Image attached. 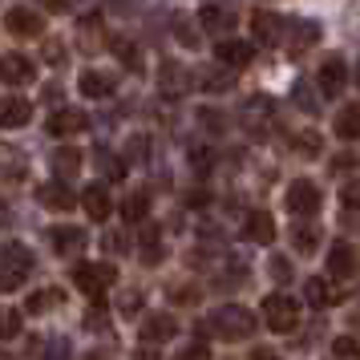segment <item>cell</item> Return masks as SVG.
<instances>
[{
	"label": "cell",
	"instance_id": "6da1fadb",
	"mask_svg": "<svg viewBox=\"0 0 360 360\" xmlns=\"http://www.w3.org/2000/svg\"><path fill=\"white\" fill-rule=\"evenodd\" d=\"M207 332L219 340H247L255 332V311L239 308V304H223L207 316Z\"/></svg>",
	"mask_w": 360,
	"mask_h": 360
},
{
	"label": "cell",
	"instance_id": "7a4b0ae2",
	"mask_svg": "<svg viewBox=\"0 0 360 360\" xmlns=\"http://www.w3.org/2000/svg\"><path fill=\"white\" fill-rule=\"evenodd\" d=\"M29 271H33V255H29L20 243L4 247V259H0V288H4V292H17L20 283L29 279Z\"/></svg>",
	"mask_w": 360,
	"mask_h": 360
},
{
	"label": "cell",
	"instance_id": "3957f363",
	"mask_svg": "<svg viewBox=\"0 0 360 360\" xmlns=\"http://www.w3.org/2000/svg\"><path fill=\"white\" fill-rule=\"evenodd\" d=\"M263 324L271 328V332H292V328L300 324V304L283 292L267 295V300H263Z\"/></svg>",
	"mask_w": 360,
	"mask_h": 360
},
{
	"label": "cell",
	"instance_id": "277c9868",
	"mask_svg": "<svg viewBox=\"0 0 360 360\" xmlns=\"http://www.w3.org/2000/svg\"><path fill=\"white\" fill-rule=\"evenodd\" d=\"M73 283H77L85 295L101 300L105 288H114V283H117V267H114V263H82V267L73 271Z\"/></svg>",
	"mask_w": 360,
	"mask_h": 360
},
{
	"label": "cell",
	"instance_id": "5b68a950",
	"mask_svg": "<svg viewBox=\"0 0 360 360\" xmlns=\"http://www.w3.org/2000/svg\"><path fill=\"white\" fill-rule=\"evenodd\" d=\"M283 202H288L292 214H316L320 211V186H316L311 179H295V182H288Z\"/></svg>",
	"mask_w": 360,
	"mask_h": 360
},
{
	"label": "cell",
	"instance_id": "8992f818",
	"mask_svg": "<svg viewBox=\"0 0 360 360\" xmlns=\"http://www.w3.org/2000/svg\"><path fill=\"white\" fill-rule=\"evenodd\" d=\"M4 29L17 37H41L45 33V20H41V13H33V8H8L4 13Z\"/></svg>",
	"mask_w": 360,
	"mask_h": 360
},
{
	"label": "cell",
	"instance_id": "52a82bcc",
	"mask_svg": "<svg viewBox=\"0 0 360 360\" xmlns=\"http://www.w3.org/2000/svg\"><path fill=\"white\" fill-rule=\"evenodd\" d=\"M344 85H348V65L340 57H324L320 61V89L328 98H336V94H344Z\"/></svg>",
	"mask_w": 360,
	"mask_h": 360
},
{
	"label": "cell",
	"instance_id": "ba28073f",
	"mask_svg": "<svg viewBox=\"0 0 360 360\" xmlns=\"http://www.w3.org/2000/svg\"><path fill=\"white\" fill-rule=\"evenodd\" d=\"M89 126V117L82 114V110H53L49 122H45V130L53 134V138H69V134H77Z\"/></svg>",
	"mask_w": 360,
	"mask_h": 360
},
{
	"label": "cell",
	"instance_id": "9c48e42d",
	"mask_svg": "<svg viewBox=\"0 0 360 360\" xmlns=\"http://www.w3.org/2000/svg\"><path fill=\"white\" fill-rule=\"evenodd\" d=\"M251 29H255V41L259 45H279L283 41V17H276V13H255L251 17Z\"/></svg>",
	"mask_w": 360,
	"mask_h": 360
},
{
	"label": "cell",
	"instance_id": "30bf717a",
	"mask_svg": "<svg viewBox=\"0 0 360 360\" xmlns=\"http://www.w3.org/2000/svg\"><path fill=\"white\" fill-rule=\"evenodd\" d=\"M179 336V320L174 316H146L142 320V340L146 344H162Z\"/></svg>",
	"mask_w": 360,
	"mask_h": 360
},
{
	"label": "cell",
	"instance_id": "8fae6325",
	"mask_svg": "<svg viewBox=\"0 0 360 360\" xmlns=\"http://www.w3.org/2000/svg\"><path fill=\"white\" fill-rule=\"evenodd\" d=\"M37 195H41V202H45L49 211H73V207H77V195L69 191L65 182H45Z\"/></svg>",
	"mask_w": 360,
	"mask_h": 360
},
{
	"label": "cell",
	"instance_id": "7c38bea8",
	"mask_svg": "<svg viewBox=\"0 0 360 360\" xmlns=\"http://www.w3.org/2000/svg\"><path fill=\"white\" fill-rule=\"evenodd\" d=\"M0 73H4V82L8 85H29L37 77V69L29 57H20V53H8L4 57V65H0Z\"/></svg>",
	"mask_w": 360,
	"mask_h": 360
},
{
	"label": "cell",
	"instance_id": "4fadbf2b",
	"mask_svg": "<svg viewBox=\"0 0 360 360\" xmlns=\"http://www.w3.org/2000/svg\"><path fill=\"white\" fill-rule=\"evenodd\" d=\"M186 73H182L179 61H162V69H158V89H162L166 98H179V94H186Z\"/></svg>",
	"mask_w": 360,
	"mask_h": 360
},
{
	"label": "cell",
	"instance_id": "5bb4252c",
	"mask_svg": "<svg viewBox=\"0 0 360 360\" xmlns=\"http://www.w3.org/2000/svg\"><path fill=\"white\" fill-rule=\"evenodd\" d=\"M214 61H219V65H231V69H243L247 61H251V45H247V41H219Z\"/></svg>",
	"mask_w": 360,
	"mask_h": 360
},
{
	"label": "cell",
	"instance_id": "9a60e30c",
	"mask_svg": "<svg viewBox=\"0 0 360 360\" xmlns=\"http://www.w3.org/2000/svg\"><path fill=\"white\" fill-rule=\"evenodd\" d=\"M82 94L89 101H101V98H110V94H114V77H110V73H101V69H89V73H82Z\"/></svg>",
	"mask_w": 360,
	"mask_h": 360
},
{
	"label": "cell",
	"instance_id": "2e32d148",
	"mask_svg": "<svg viewBox=\"0 0 360 360\" xmlns=\"http://www.w3.org/2000/svg\"><path fill=\"white\" fill-rule=\"evenodd\" d=\"M328 271L336 279H348L352 271H356V251L348 243H332V255H328Z\"/></svg>",
	"mask_w": 360,
	"mask_h": 360
},
{
	"label": "cell",
	"instance_id": "e0dca14e",
	"mask_svg": "<svg viewBox=\"0 0 360 360\" xmlns=\"http://www.w3.org/2000/svg\"><path fill=\"white\" fill-rule=\"evenodd\" d=\"M150 214V195L146 191H130L122 198V223H146Z\"/></svg>",
	"mask_w": 360,
	"mask_h": 360
},
{
	"label": "cell",
	"instance_id": "ac0fdd59",
	"mask_svg": "<svg viewBox=\"0 0 360 360\" xmlns=\"http://www.w3.org/2000/svg\"><path fill=\"white\" fill-rule=\"evenodd\" d=\"M33 117V105L25 98H4V105H0V122L8 126V130H17V126H25Z\"/></svg>",
	"mask_w": 360,
	"mask_h": 360
},
{
	"label": "cell",
	"instance_id": "d6986e66",
	"mask_svg": "<svg viewBox=\"0 0 360 360\" xmlns=\"http://www.w3.org/2000/svg\"><path fill=\"white\" fill-rule=\"evenodd\" d=\"M243 235H247V239H255V243H271V239H276V223H271V214H267V211L247 214Z\"/></svg>",
	"mask_w": 360,
	"mask_h": 360
},
{
	"label": "cell",
	"instance_id": "ffe728a7",
	"mask_svg": "<svg viewBox=\"0 0 360 360\" xmlns=\"http://www.w3.org/2000/svg\"><path fill=\"white\" fill-rule=\"evenodd\" d=\"M53 247H57L61 255H82V251H85V231L57 227V231H53Z\"/></svg>",
	"mask_w": 360,
	"mask_h": 360
},
{
	"label": "cell",
	"instance_id": "44dd1931",
	"mask_svg": "<svg viewBox=\"0 0 360 360\" xmlns=\"http://www.w3.org/2000/svg\"><path fill=\"white\" fill-rule=\"evenodd\" d=\"M311 41H320V25H311V20H300L295 29H288V49H292V53H304Z\"/></svg>",
	"mask_w": 360,
	"mask_h": 360
},
{
	"label": "cell",
	"instance_id": "7402d4cb",
	"mask_svg": "<svg viewBox=\"0 0 360 360\" xmlns=\"http://www.w3.org/2000/svg\"><path fill=\"white\" fill-rule=\"evenodd\" d=\"M231 20H235V13H231V8H219V4H207V8L198 13V25H202V29H211V33L231 29Z\"/></svg>",
	"mask_w": 360,
	"mask_h": 360
},
{
	"label": "cell",
	"instance_id": "603a6c76",
	"mask_svg": "<svg viewBox=\"0 0 360 360\" xmlns=\"http://www.w3.org/2000/svg\"><path fill=\"white\" fill-rule=\"evenodd\" d=\"M82 202H85V211H89L94 223H105V219H110V195H105L101 186H89Z\"/></svg>",
	"mask_w": 360,
	"mask_h": 360
},
{
	"label": "cell",
	"instance_id": "cb8c5ba5",
	"mask_svg": "<svg viewBox=\"0 0 360 360\" xmlns=\"http://www.w3.org/2000/svg\"><path fill=\"white\" fill-rule=\"evenodd\" d=\"M61 304H65V292L61 288H45V292L29 295V311L33 316H41V311H49V308H61Z\"/></svg>",
	"mask_w": 360,
	"mask_h": 360
},
{
	"label": "cell",
	"instance_id": "d4e9b609",
	"mask_svg": "<svg viewBox=\"0 0 360 360\" xmlns=\"http://www.w3.org/2000/svg\"><path fill=\"white\" fill-rule=\"evenodd\" d=\"M142 263H162V243H158V227L154 223H146L142 227Z\"/></svg>",
	"mask_w": 360,
	"mask_h": 360
},
{
	"label": "cell",
	"instance_id": "484cf974",
	"mask_svg": "<svg viewBox=\"0 0 360 360\" xmlns=\"http://www.w3.org/2000/svg\"><path fill=\"white\" fill-rule=\"evenodd\" d=\"M336 134H340V138H360V101L340 110V117H336Z\"/></svg>",
	"mask_w": 360,
	"mask_h": 360
},
{
	"label": "cell",
	"instance_id": "4316f807",
	"mask_svg": "<svg viewBox=\"0 0 360 360\" xmlns=\"http://www.w3.org/2000/svg\"><path fill=\"white\" fill-rule=\"evenodd\" d=\"M304 295H308V304H311V308H328V304L336 300V292H332V283H328V279H308Z\"/></svg>",
	"mask_w": 360,
	"mask_h": 360
},
{
	"label": "cell",
	"instance_id": "83f0119b",
	"mask_svg": "<svg viewBox=\"0 0 360 360\" xmlns=\"http://www.w3.org/2000/svg\"><path fill=\"white\" fill-rule=\"evenodd\" d=\"M53 170H57V174H77V170H82V154L73 146H61L53 154Z\"/></svg>",
	"mask_w": 360,
	"mask_h": 360
},
{
	"label": "cell",
	"instance_id": "f1b7e54d",
	"mask_svg": "<svg viewBox=\"0 0 360 360\" xmlns=\"http://www.w3.org/2000/svg\"><path fill=\"white\" fill-rule=\"evenodd\" d=\"M110 49H114L117 57H122V61L134 69V73L142 69V53H138V45H134V41H126V37H114V41H110Z\"/></svg>",
	"mask_w": 360,
	"mask_h": 360
},
{
	"label": "cell",
	"instance_id": "f546056e",
	"mask_svg": "<svg viewBox=\"0 0 360 360\" xmlns=\"http://www.w3.org/2000/svg\"><path fill=\"white\" fill-rule=\"evenodd\" d=\"M295 251H300V255H311V251H316V243H320V231L316 227H295Z\"/></svg>",
	"mask_w": 360,
	"mask_h": 360
},
{
	"label": "cell",
	"instance_id": "4dcf8cb0",
	"mask_svg": "<svg viewBox=\"0 0 360 360\" xmlns=\"http://www.w3.org/2000/svg\"><path fill=\"white\" fill-rule=\"evenodd\" d=\"M82 45H85V49L101 45V20L98 17H85L82 20Z\"/></svg>",
	"mask_w": 360,
	"mask_h": 360
},
{
	"label": "cell",
	"instance_id": "1f68e13d",
	"mask_svg": "<svg viewBox=\"0 0 360 360\" xmlns=\"http://www.w3.org/2000/svg\"><path fill=\"white\" fill-rule=\"evenodd\" d=\"M332 352H336V360H356L360 356V348H356L352 336H340V340L332 344Z\"/></svg>",
	"mask_w": 360,
	"mask_h": 360
},
{
	"label": "cell",
	"instance_id": "d6a6232c",
	"mask_svg": "<svg viewBox=\"0 0 360 360\" xmlns=\"http://www.w3.org/2000/svg\"><path fill=\"white\" fill-rule=\"evenodd\" d=\"M198 122H207V130H227V117L219 114V110H211V105L198 110Z\"/></svg>",
	"mask_w": 360,
	"mask_h": 360
},
{
	"label": "cell",
	"instance_id": "836d02e7",
	"mask_svg": "<svg viewBox=\"0 0 360 360\" xmlns=\"http://www.w3.org/2000/svg\"><path fill=\"white\" fill-rule=\"evenodd\" d=\"M170 300H174V304H198V288H186V283H174V288H170Z\"/></svg>",
	"mask_w": 360,
	"mask_h": 360
},
{
	"label": "cell",
	"instance_id": "e575fe53",
	"mask_svg": "<svg viewBox=\"0 0 360 360\" xmlns=\"http://www.w3.org/2000/svg\"><path fill=\"white\" fill-rule=\"evenodd\" d=\"M292 146L304 150V154H320V138H316V134H295Z\"/></svg>",
	"mask_w": 360,
	"mask_h": 360
},
{
	"label": "cell",
	"instance_id": "d590c367",
	"mask_svg": "<svg viewBox=\"0 0 360 360\" xmlns=\"http://www.w3.org/2000/svg\"><path fill=\"white\" fill-rule=\"evenodd\" d=\"M98 158H101V170H105L110 179H122V174H126V166L117 162L114 154H98Z\"/></svg>",
	"mask_w": 360,
	"mask_h": 360
},
{
	"label": "cell",
	"instance_id": "8d00e7d4",
	"mask_svg": "<svg viewBox=\"0 0 360 360\" xmlns=\"http://www.w3.org/2000/svg\"><path fill=\"white\" fill-rule=\"evenodd\" d=\"M20 332V311H4V340H13Z\"/></svg>",
	"mask_w": 360,
	"mask_h": 360
},
{
	"label": "cell",
	"instance_id": "74e56055",
	"mask_svg": "<svg viewBox=\"0 0 360 360\" xmlns=\"http://www.w3.org/2000/svg\"><path fill=\"white\" fill-rule=\"evenodd\" d=\"M45 57H49V65H65V49L57 41H45Z\"/></svg>",
	"mask_w": 360,
	"mask_h": 360
},
{
	"label": "cell",
	"instance_id": "f35d334b",
	"mask_svg": "<svg viewBox=\"0 0 360 360\" xmlns=\"http://www.w3.org/2000/svg\"><path fill=\"white\" fill-rule=\"evenodd\" d=\"M126 154H130V162H142V154H146V138H130Z\"/></svg>",
	"mask_w": 360,
	"mask_h": 360
},
{
	"label": "cell",
	"instance_id": "ab89813d",
	"mask_svg": "<svg viewBox=\"0 0 360 360\" xmlns=\"http://www.w3.org/2000/svg\"><path fill=\"white\" fill-rule=\"evenodd\" d=\"M179 41H182V45H191V49L198 45V33H191V25H186L182 17H179Z\"/></svg>",
	"mask_w": 360,
	"mask_h": 360
},
{
	"label": "cell",
	"instance_id": "60d3db41",
	"mask_svg": "<svg viewBox=\"0 0 360 360\" xmlns=\"http://www.w3.org/2000/svg\"><path fill=\"white\" fill-rule=\"evenodd\" d=\"M179 360H211V352H207L202 344H195V348H186V352H179Z\"/></svg>",
	"mask_w": 360,
	"mask_h": 360
},
{
	"label": "cell",
	"instance_id": "b9f144b4",
	"mask_svg": "<svg viewBox=\"0 0 360 360\" xmlns=\"http://www.w3.org/2000/svg\"><path fill=\"white\" fill-rule=\"evenodd\" d=\"M295 101H300V105H304V110H308V114H311V110H316V101L308 98V85H304V82L295 85Z\"/></svg>",
	"mask_w": 360,
	"mask_h": 360
},
{
	"label": "cell",
	"instance_id": "7bdbcfd3",
	"mask_svg": "<svg viewBox=\"0 0 360 360\" xmlns=\"http://www.w3.org/2000/svg\"><path fill=\"white\" fill-rule=\"evenodd\" d=\"M271 276H276V279H292V263H283V259H271Z\"/></svg>",
	"mask_w": 360,
	"mask_h": 360
},
{
	"label": "cell",
	"instance_id": "ee69618b",
	"mask_svg": "<svg viewBox=\"0 0 360 360\" xmlns=\"http://www.w3.org/2000/svg\"><path fill=\"white\" fill-rule=\"evenodd\" d=\"M138 308H142V292L122 295V311H138Z\"/></svg>",
	"mask_w": 360,
	"mask_h": 360
},
{
	"label": "cell",
	"instance_id": "f6af8a7d",
	"mask_svg": "<svg viewBox=\"0 0 360 360\" xmlns=\"http://www.w3.org/2000/svg\"><path fill=\"white\" fill-rule=\"evenodd\" d=\"M344 207H360V182H352V186L344 191Z\"/></svg>",
	"mask_w": 360,
	"mask_h": 360
},
{
	"label": "cell",
	"instance_id": "bcb514c9",
	"mask_svg": "<svg viewBox=\"0 0 360 360\" xmlns=\"http://www.w3.org/2000/svg\"><path fill=\"white\" fill-rule=\"evenodd\" d=\"M251 360H279V356H276V348H255Z\"/></svg>",
	"mask_w": 360,
	"mask_h": 360
},
{
	"label": "cell",
	"instance_id": "7dc6e473",
	"mask_svg": "<svg viewBox=\"0 0 360 360\" xmlns=\"http://www.w3.org/2000/svg\"><path fill=\"white\" fill-rule=\"evenodd\" d=\"M45 8H53V13H65L69 0H45Z\"/></svg>",
	"mask_w": 360,
	"mask_h": 360
},
{
	"label": "cell",
	"instance_id": "c3c4849f",
	"mask_svg": "<svg viewBox=\"0 0 360 360\" xmlns=\"http://www.w3.org/2000/svg\"><path fill=\"white\" fill-rule=\"evenodd\" d=\"M138 360H158V356H154V352H138Z\"/></svg>",
	"mask_w": 360,
	"mask_h": 360
},
{
	"label": "cell",
	"instance_id": "681fc988",
	"mask_svg": "<svg viewBox=\"0 0 360 360\" xmlns=\"http://www.w3.org/2000/svg\"><path fill=\"white\" fill-rule=\"evenodd\" d=\"M114 4H117V8H122V4H126V8H130V4H134V0H114Z\"/></svg>",
	"mask_w": 360,
	"mask_h": 360
},
{
	"label": "cell",
	"instance_id": "f907efd6",
	"mask_svg": "<svg viewBox=\"0 0 360 360\" xmlns=\"http://www.w3.org/2000/svg\"><path fill=\"white\" fill-rule=\"evenodd\" d=\"M356 85H360V65H356Z\"/></svg>",
	"mask_w": 360,
	"mask_h": 360
},
{
	"label": "cell",
	"instance_id": "816d5d0a",
	"mask_svg": "<svg viewBox=\"0 0 360 360\" xmlns=\"http://www.w3.org/2000/svg\"><path fill=\"white\" fill-rule=\"evenodd\" d=\"M89 360H101V356H89Z\"/></svg>",
	"mask_w": 360,
	"mask_h": 360
}]
</instances>
